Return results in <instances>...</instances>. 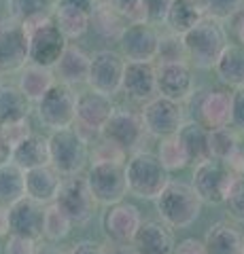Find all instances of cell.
<instances>
[{"mask_svg":"<svg viewBox=\"0 0 244 254\" xmlns=\"http://www.w3.org/2000/svg\"><path fill=\"white\" fill-rule=\"evenodd\" d=\"M183 43L187 49V62L193 68H200V70L215 68L223 49L230 45L221 21L206 17V15L191 30L185 32Z\"/></svg>","mask_w":244,"mask_h":254,"instance_id":"1","label":"cell"},{"mask_svg":"<svg viewBox=\"0 0 244 254\" xmlns=\"http://www.w3.org/2000/svg\"><path fill=\"white\" fill-rule=\"evenodd\" d=\"M155 205L160 218L166 225H170L172 229H187L200 218L204 201L195 193L193 185L170 180V185L155 199Z\"/></svg>","mask_w":244,"mask_h":254,"instance_id":"2","label":"cell"},{"mask_svg":"<svg viewBox=\"0 0 244 254\" xmlns=\"http://www.w3.org/2000/svg\"><path fill=\"white\" fill-rule=\"evenodd\" d=\"M128 189L138 199H157L170 185V172L153 153H134L125 163Z\"/></svg>","mask_w":244,"mask_h":254,"instance_id":"3","label":"cell"},{"mask_svg":"<svg viewBox=\"0 0 244 254\" xmlns=\"http://www.w3.org/2000/svg\"><path fill=\"white\" fill-rule=\"evenodd\" d=\"M49 153L51 165L62 176H73L81 174L89 161V142L77 131L75 125L62 127V129L51 131L49 136Z\"/></svg>","mask_w":244,"mask_h":254,"instance_id":"4","label":"cell"},{"mask_svg":"<svg viewBox=\"0 0 244 254\" xmlns=\"http://www.w3.org/2000/svg\"><path fill=\"white\" fill-rule=\"evenodd\" d=\"M240 176L227 165V161L212 157L208 161H202L195 165L191 185L195 189V193L202 197L204 203L219 205V203H225L234 182Z\"/></svg>","mask_w":244,"mask_h":254,"instance_id":"5","label":"cell"},{"mask_svg":"<svg viewBox=\"0 0 244 254\" xmlns=\"http://www.w3.org/2000/svg\"><path fill=\"white\" fill-rule=\"evenodd\" d=\"M87 185L96 201L102 205H115L128 195V176L125 163L117 161H91L87 170Z\"/></svg>","mask_w":244,"mask_h":254,"instance_id":"6","label":"cell"},{"mask_svg":"<svg viewBox=\"0 0 244 254\" xmlns=\"http://www.w3.org/2000/svg\"><path fill=\"white\" fill-rule=\"evenodd\" d=\"M77 100H79V95L73 91V87L58 81L41 100L36 102L38 121H41L45 127H49L51 131L75 125Z\"/></svg>","mask_w":244,"mask_h":254,"instance_id":"7","label":"cell"},{"mask_svg":"<svg viewBox=\"0 0 244 254\" xmlns=\"http://www.w3.org/2000/svg\"><path fill=\"white\" fill-rule=\"evenodd\" d=\"M30 36V62L53 68L68 47V38L62 34L53 17L26 26Z\"/></svg>","mask_w":244,"mask_h":254,"instance_id":"8","label":"cell"},{"mask_svg":"<svg viewBox=\"0 0 244 254\" xmlns=\"http://www.w3.org/2000/svg\"><path fill=\"white\" fill-rule=\"evenodd\" d=\"M56 203L66 212V216L75 225H85L91 218L98 201L87 185V178H83L81 174H73V176L62 178Z\"/></svg>","mask_w":244,"mask_h":254,"instance_id":"9","label":"cell"},{"mask_svg":"<svg viewBox=\"0 0 244 254\" xmlns=\"http://www.w3.org/2000/svg\"><path fill=\"white\" fill-rule=\"evenodd\" d=\"M140 119H143L149 136H155L160 140L178 133V129L185 123L180 102L163 98V95H155V98L145 102L143 110H140Z\"/></svg>","mask_w":244,"mask_h":254,"instance_id":"10","label":"cell"},{"mask_svg":"<svg viewBox=\"0 0 244 254\" xmlns=\"http://www.w3.org/2000/svg\"><path fill=\"white\" fill-rule=\"evenodd\" d=\"M119 49L125 62L153 64L160 53V32L151 21H132L121 32Z\"/></svg>","mask_w":244,"mask_h":254,"instance_id":"11","label":"cell"},{"mask_svg":"<svg viewBox=\"0 0 244 254\" xmlns=\"http://www.w3.org/2000/svg\"><path fill=\"white\" fill-rule=\"evenodd\" d=\"M30 62V36L28 30L17 19L0 21V70L17 72Z\"/></svg>","mask_w":244,"mask_h":254,"instance_id":"12","label":"cell"},{"mask_svg":"<svg viewBox=\"0 0 244 254\" xmlns=\"http://www.w3.org/2000/svg\"><path fill=\"white\" fill-rule=\"evenodd\" d=\"M123 72H125V60L121 53L111 51V49L96 51L91 55L87 85H89V89L113 98L115 93L121 91Z\"/></svg>","mask_w":244,"mask_h":254,"instance_id":"13","label":"cell"},{"mask_svg":"<svg viewBox=\"0 0 244 254\" xmlns=\"http://www.w3.org/2000/svg\"><path fill=\"white\" fill-rule=\"evenodd\" d=\"M113 110L115 106H113L111 95L98 93L93 89L81 93L77 100V121H75L77 131L87 142H89V136H100L102 125L108 121Z\"/></svg>","mask_w":244,"mask_h":254,"instance_id":"14","label":"cell"},{"mask_svg":"<svg viewBox=\"0 0 244 254\" xmlns=\"http://www.w3.org/2000/svg\"><path fill=\"white\" fill-rule=\"evenodd\" d=\"M157 70V95L183 104L195 91L193 66L189 62H160Z\"/></svg>","mask_w":244,"mask_h":254,"instance_id":"15","label":"cell"},{"mask_svg":"<svg viewBox=\"0 0 244 254\" xmlns=\"http://www.w3.org/2000/svg\"><path fill=\"white\" fill-rule=\"evenodd\" d=\"M145 133L147 129H145V123L140 119V115L132 113V110L115 108L113 115L108 117V121L102 125L100 138L121 146L123 150H134L143 142Z\"/></svg>","mask_w":244,"mask_h":254,"instance_id":"16","label":"cell"},{"mask_svg":"<svg viewBox=\"0 0 244 254\" xmlns=\"http://www.w3.org/2000/svg\"><path fill=\"white\" fill-rule=\"evenodd\" d=\"M102 225H104V233L111 242L132 244L138 227L143 225V216L134 203L119 201L115 205H108Z\"/></svg>","mask_w":244,"mask_h":254,"instance_id":"17","label":"cell"},{"mask_svg":"<svg viewBox=\"0 0 244 254\" xmlns=\"http://www.w3.org/2000/svg\"><path fill=\"white\" fill-rule=\"evenodd\" d=\"M9 225H11V233L15 235L32 237V240L43 237L45 203H38L28 195L21 197L19 201L9 205Z\"/></svg>","mask_w":244,"mask_h":254,"instance_id":"18","label":"cell"},{"mask_svg":"<svg viewBox=\"0 0 244 254\" xmlns=\"http://www.w3.org/2000/svg\"><path fill=\"white\" fill-rule=\"evenodd\" d=\"M138 254H172L174 252V233L163 220H143L132 240Z\"/></svg>","mask_w":244,"mask_h":254,"instance_id":"19","label":"cell"},{"mask_svg":"<svg viewBox=\"0 0 244 254\" xmlns=\"http://www.w3.org/2000/svg\"><path fill=\"white\" fill-rule=\"evenodd\" d=\"M121 91L136 102H149L157 95V70L147 62H125Z\"/></svg>","mask_w":244,"mask_h":254,"instance_id":"20","label":"cell"},{"mask_svg":"<svg viewBox=\"0 0 244 254\" xmlns=\"http://www.w3.org/2000/svg\"><path fill=\"white\" fill-rule=\"evenodd\" d=\"M89 64H91V55L85 53L81 47L68 43L62 58L53 66V74L64 85H70V87L83 85L87 83V76H89Z\"/></svg>","mask_w":244,"mask_h":254,"instance_id":"21","label":"cell"},{"mask_svg":"<svg viewBox=\"0 0 244 254\" xmlns=\"http://www.w3.org/2000/svg\"><path fill=\"white\" fill-rule=\"evenodd\" d=\"M62 185V174L53 165H41L34 170H26V195L38 203H53Z\"/></svg>","mask_w":244,"mask_h":254,"instance_id":"22","label":"cell"},{"mask_svg":"<svg viewBox=\"0 0 244 254\" xmlns=\"http://www.w3.org/2000/svg\"><path fill=\"white\" fill-rule=\"evenodd\" d=\"M200 123L208 129L232 125V93L225 89L206 91L200 100Z\"/></svg>","mask_w":244,"mask_h":254,"instance_id":"23","label":"cell"},{"mask_svg":"<svg viewBox=\"0 0 244 254\" xmlns=\"http://www.w3.org/2000/svg\"><path fill=\"white\" fill-rule=\"evenodd\" d=\"M204 248H206V254H242L244 237L234 225L219 220L206 231Z\"/></svg>","mask_w":244,"mask_h":254,"instance_id":"24","label":"cell"},{"mask_svg":"<svg viewBox=\"0 0 244 254\" xmlns=\"http://www.w3.org/2000/svg\"><path fill=\"white\" fill-rule=\"evenodd\" d=\"M9 159L23 170H34V168H41V165H49L51 163L49 138L32 133V136H28L21 144H17L11 150Z\"/></svg>","mask_w":244,"mask_h":254,"instance_id":"25","label":"cell"},{"mask_svg":"<svg viewBox=\"0 0 244 254\" xmlns=\"http://www.w3.org/2000/svg\"><path fill=\"white\" fill-rule=\"evenodd\" d=\"M19 72L21 74H19L17 87L23 91V95H26L30 102H38L53 85L58 83L56 74H53V68L38 66V64H32V62L26 64Z\"/></svg>","mask_w":244,"mask_h":254,"instance_id":"26","label":"cell"},{"mask_svg":"<svg viewBox=\"0 0 244 254\" xmlns=\"http://www.w3.org/2000/svg\"><path fill=\"white\" fill-rule=\"evenodd\" d=\"M178 136L189 153V161L191 163H202L212 159L210 150V129L200 121H187L178 129Z\"/></svg>","mask_w":244,"mask_h":254,"instance_id":"27","label":"cell"},{"mask_svg":"<svg viewBox=\"0 0 244 254\" xmlns=\"http://www.w3.org/2000/svg\"><path fill=\"white\" fill-rule=\"evenodd\" d=\"M215 72L234 89L244 87V47L240 43H230L225 47L215 66Z\"/></svg>","mask_w":244,"mask_h":254,"instance_id":"28","label":"cell"},{"mask_svg":"<svg viewBox=\"0 0 244 254\" xmlns=\"http://www.w3.org/2000/svg\"><path fill=\"white\" fill-rule=\"evenodd\" d=\"M26 197V170L11 159L0 161V203L13 205Z\"/></svg>","mask_w":244,"mask_h":254,"instance_id":"29","label":"cell"},{"mask_svg":"<svg viewBox=\"0 0 244 254\" xmlns=\"http://www.w3.org/2000/svg\"><path fill=\"white\" fill-rule=\"evenodd\" d=\"M128 23L130 21L123 17V13L117 11L108 0H98L91 11V26L104 38H117L119 41L121 32L125 30Z\"/></svg>","mask_w":244,"mask_h":254,"instance_id":"30","label":"cell"},{"mask_svg":"<svg viewBox=\"0 0 244 254\" xmlns=\"http://www.w3.org/2000/svg\"><path fill=\"white\" fill-rule=\"evenodd\" d=\"M58 28L62 30L68 41H77L87 34V30L91 28V13L77 9V6H66V4H58L56 13H53Z\"/></svg>","mask_w":244,"mask_h":254,"instance_id":"31","label":"cell"},{"mask_svg":"<svg viewBox=\"0 0 244 254\" xmlns=\"http://www.w3.org/2000/svg\"><path fill=\"white\" fill-rule=\"evenodd\" d=\"M58 0H9V13L23 26L53 17Z\"/></svg>","mask_w":244,"mask_h":254,"instance_id":"32","label":"cell"},{"mask_svg":"<svg viewBox=\"0 0 244 254\" xmlns=\"http://www.w3.org/2000/svg\"><path fill=\"white\" fill-rule=\"evenodd\" d=\"M30 115V100L15 85L0 83V125L26 119Z\"/></svg>","mask_w":244,"mask_h":254,"instance_id":"33","label":"cell"},{"mask_svg":"<svg viewBox=\"0 0 244 254\" xmlns=\"http://www.w3.org/2000/svg\"><path fill=\"white\" fill-rule=\"evenodd\" d=\"M204 17V11L198 2H189V0H174L172 9L168 13L166 26L176 32V34H185L187 30H191L195 23Z\"/></svg>","mask_w":244,"mask_h":254,"instance_id":"34","label":"cell"},{"mask_svg":"<svg viewBox=\"0 0 244 254\" xmlns=\"http://www.w3.org/2000/svg\"><path fill=\"white\" fill-rule=\"evenodd\" d=\"M157 157H160V161L166 165L168 172H178V170H185L189 163V153L183 144V140H180L178 133L174 136H166L162 138L160 146H157Z\"/></svg>","mask_w":244,"mask_h":254,"instance_id":"35","label":"cell"},{"mask_svg":"<svg viewBox=\"0 0 244 254\" xmlns=\"http://www.w3.org/2000/svg\"><path fill=\"white\" fill-rule=\"evenodd\" d=\"M73 225H75V222L66 216V212L62 210L56 201L45 205L43 235L49 242H62V240H66V237L70 235V231H73Z\"/></svg>","mask_w":244,"mask_h":254,"instance_id":"36","label":"cell"},{"mask_svg":"<svg viewBox=\"0 0 244 254\" xmlns=\"http://www.w3.org/2000/svg\"><path fill=\"white\" fill-rule=\"evenodd\" d=\"M240 138L236 127L225 125V127H217V129H210V150L212 157L217 159H230L236 150H240Z\"/></svg>","mask_w":244,"mask_h":254,"instance_id":"37","label":"cell"},{"mask_svg":"<svg viewBox=\"0 0 244 254\" xmlns=\"http://www.w3.org/2000/svg\"><path fill=\"white\" fill-rule=\"evenodd\" d=\"M160 62H187V49L183 43V34L176 32H168V34H160V53H157Z\"/></svg>","mask_w":244,"mask_h":254,"instance_id":"38","label":"cell"},{"mask_svg":"<svg viewBox=\"0 0 244 254\" xmlns=\"http://www.w3.org/2000/svg\"><path fill=\"white\" fill-rule=\"evenodd\" d=\"M242 4H244V0H202L200 2L204 15L212 19H219V21L236 17L242 11Z\"/></svg>","mask_w":244,"mask_h":254,"instance_id":"39","label":"cell"},{"mask_svg":"<svg viewBox=\"0 0 244 254\" xmlns=\"http://www.w3.org/2000/svg\"><path fill=\"white\" fill-rule=\"evenodd\" d=\"M32 133H34V131H32V125H30L28 117L0 125V136H2V142H4V146L9 148V153H11V150L17 146V144H21V142L26 140L28 136H32Z\"/></svg>","mask_w":244,"mask_h":254,"instance_id":"40","label":"cell"},{"mask_svg":"<svg viewBox=\"0 0 244 254\" xmlns=\"http://www.w3.org/2000/svg\"><path fill=\"white\" fill-rule=\"evenodd\" d=\"M225 208L234 220L244 222V176H240L234 182L230 195H227V199H225Z\"/></svg>","mask_w":244,"mask_h":254,"instance_id":"41","label":"cell"},{"mask_svg":"<svg viewBox=\"0 0 244 254\" xmlns=\"http://www.w3.org/2000/svg\"><path fill=\"white\" fill-rule=\"evenodd\" d=\"M119 13H123V17L132 21H147L145 13V0H108Z\"/></svg>","mask_w":244,"mask_h":254,"instance_id":"42","label":"cell"},{"mask_svg":"<svg viewBox=\"0 0 244 254\" xmlns=\"http://www.w3.org/2000/svg\"><path fill=\"white\" fill-rule=\"evenodd\" d=\"M125 157H128V150H123L121 146L113 144V142L102 140V144H98L91 153V161H117L123 163Z\"/></svg>","mask_w":244,"mask_h":254,"instance_id":"43","label":"cell"},{"mask_svg":"<svg viewBox=\"0 0 244 254\" xmlns=\"http://www.w3.org/2000/svg\"><path fill=\"white\" fill-rule=\"evenodd\" d=\"M36 252H38V246L32 237L11 233L4 242V254H36Z\"/></svg>","mask_w":244,"mask_h":254,"instance_id":"44","label":"cell"},{"mask_svg":"<svg viewBox=\"0 0 244 254\" xmlns=\"http://www.w3.org/2000/svg\"><path fill=\"white\" fill-rule=\"evenodd\" d=\"M172 4H174V0H145L147 21H151V23H166Z\"/></svg>","mask_w":244,"mask_h":254,"instance_id":"45","label":"cell"},{"mask_svg":"<svg viewBox=\"0 0 244 254\" xmlns=\"http://www.w3.org/2000/svg\"><path fill=\"white\" fill-rule=\"evenodd\" d=\"M232 127L244 131V87L232 93Z\"/></svg>","mask_w":244,"mask_h":254,"instance_id":"46","label":"cell"},{"mask_svg":"<svg viewBox=\"0 0 244 254\" xmlns=\"http://www.w3.org/2000/svg\"><path fill=\"white\" fill-rule=\"evenodd\" d=\"M172 254H206V248H204V242L195 240V237H187V240L174 246Z\"/></svg>","mask_w":244,"mask_h":254,"instance_id":"47","label":"cell"},{"mask_svg":"<svg viewBox=\"0 0 244 254\" xmlns=\"http://www.w3.org/2000/svg\"><path fill=\"white\" fill-rule=\"evenodd\" d=\"M68 254H106V248L91 240H83V242H77Z\"/></svg>","mask_w":244,"mask_h":254,"instance_id":"48","label":"cell"},{"mask_svg":"<svg viewBox=\"0 0 244 254\" xmlns=\"http://www.w3.org/2000/svg\"><path fill=\"white\" fill-rule=\"evenodd\" d=\"M104 248L106 254H138L132 244H121V242H111V246H104Z\"/></svg>","mask_w":244,"mask_h":254,"instance_id":"49","label":"cell"},{"mask_svg":"<svg viewBox=\"0 0 244 254\" xmlns=\"http://www.w3.org/2000/svg\"><path fill=\"white\" fill-rule=\"evenodd\" d=\"M98 0H58V4H66V6H77V9H83L91 13L93 6H96Z\"/></svg>","mask_w":244,"mask_h":254,"instance_id":"50","label":"cell"},{"mask_svg":"<svg viewBox=\"0 0 244 254\" xmlns=\"http://www.w3.org/2000/svg\"><path fill=\"white\" fill-rule=\"evenodd\" d=\"M11 233V225H9V205L0 203V237Z\"/></svg>","mask_w":244,"mask_h":254,"instance_id":"51","label":"cell"},{"mask_svg":"<svg viewBox=\"0 0 244 254\" xmlns=\"http://www.w3.org/2000/svg\"><path fill=\"white\" fill-rule=\"evenodd\" d=\"M234 34H236V38H238V43L244 47V11H240L238 15H236V19H234Z\"/></svg>","mask_w":244,"mask_h":254,"instance_id":"52","label":"cell"},{"mask_svg":"<svg viewBox=\"0 0 244 254\" xmlns=\"http://www.w3.org/2000/svg\"><path fill=\"white\" fill-rule=\"evenodd\" d=\"M36 254H66V252L58 248V246H43V248H38Z\"/></svg>","mask_w":244,"mask_h":254,"instance_id":"53","label":"cell"},{"mask_svg":"<svg viewBox=\"0 0 244 254\" xmlns=\"http://www.w3.org/2000/svg\"><path fill=\"white\" fill-rule=\"evenodd\" d=\"M4 159H9V148L4 146L2 136H0V161H4Z\"/></svg>","mask_w":244,"mask_h":254,"instance_id":"54","label":"cell"},{"mask_svg":"<svg viewBox=\"0 0 244 254\" xmlns=\"http://www.w3.org/2000/svg\"><path fill=\"white\" fill-rule=\"evenodd\" d=\"M189 2H198V4H200V2H202V0H189Z\"/></svg>","mask_w":244,"mask_h":254,"instance_id":"55","label":"cell"},{"mask_svg":"<svg viewBox=\"0 0 244 254\" xmlns=\"http://www.w3.org/2000/svg\"><path fill=\"white\" fill-rule=\"evenodd\" d=\"M2 74H4V72H2V70H0V83H2Z\"/></svg>","mask_w":244,"mask_h":254,"instance_id":"56","label":"cell"},{"mask_svg":"<svg viewBox=\"0 0 244 254\" xmlns=\"http://www.w3.org/2000/svg\"><path fill=\"white\" fill-rule=\"evenodd\" d=\"M242 254H244V250H242Z\"/></svg>","mask_w":244,"mask_h":254,"instance_id":"57","label":"cell"}]
</instances>
